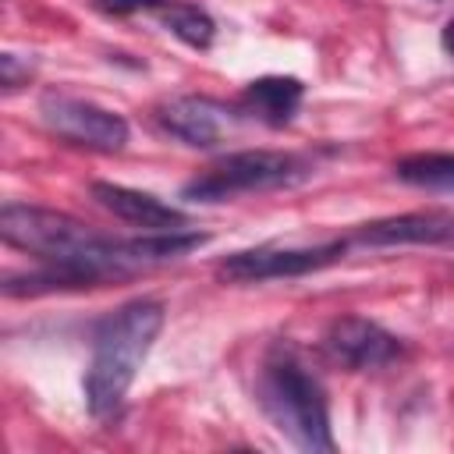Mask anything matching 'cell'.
I'll return each instance as SVG.
<instances>
[{
	"mask_svg": "<svg viewBox=\"0 0 454 454\" xmlns=\"http://www.w3.org/2000/svg\"><path fill=\"white\" fill-rule=\"evenodd\" d=\"M0 234L7 245L35 255L39 262L74 266L92 284H106L114 277L135 273L128 259V241L92 231L71 213L32 206V202H4L0 209Z\"/></svg>",
	"mask_w": 454,
	"mask_h": 454,
	"instance_id": "1",
	"label": "cell"
},
{
	"mask_svg": "<svg viewBox=\"0 0 454 454\" xmlns=\"http://www.w3.org/2000/svg\"><path fill=\"white\" fill-rule=\"evenodd\" d=\"M167 309L160 298H131L106 312L92 330V358L82 380L85 408L92 419H106L128 397L153 340L160 337Z\"/></svg>",
	"mask_w": 454,
	"mask_h": 454,
	"instance_id": "2",
	"label": "cell"
},
{
	"mask_svg": "<svg viewBox=\"0 0 454 454\" xmlns=\"http://www.w3.org/2000/svg\"><path fill=\"white\" fill-rule=\"evenodd\" d=\"M255 401L262 415L273 422V429H280L298 450L309 454L333 450L326 390L298 358L284 351L270 355L255 383Z\"/></svg>",
	"mask_w": 454,
	"mask_h": 454,
	"instance_id": "3",
	"label": "cell"
},
{
	"mask_svg": "<svg viewBox=\"0 0 454 454\" xmlns=\"http://www.w3.org/2000/svg\"><path fill=\"white\" fill-rule=\"evenodd\" d=\"M312 156L291 149H238L220 156L206 174L192 177L181 195L192 202H227L248 192L291 188L312 174Z\"/></svg>",
	"mask_w": 454,
	"mask_h": 454,
	"instance_id": "4",
	"label": "cell"
},
{
	"mask_svg": "<svg viewBox=\"0 0 454 454\" xmlns=\"http://www.w3.org/2000/svg\"><path fill=\"white\" fill-rule=\"evenodd\" d=\"M351 238H333L309 248H284V245H259L245 252H231L216 262V277L223 284H262V280H291L316 270H326L344 259Z\"/></svg>",
	"mask_w": 454,
	"mask_h": 454,
	"instance_id": "5",
	"label": "cell"
},
{
	"mask_svg": "<svg viewBox=\"0 0 454 454\" xmlns=\"http://www.w3.org/2000/svg\"><path fill=\"white\" fill-rule=\"evenodd\" d=\"M39 117L57 138H64L71 145L96 149V153H121L131 135L128 121L117 110H106V106L71 96V92H46L39 99Z\"/></svg>",
	"mask_w": 454,
	"mask_h": 454,
	"instance_id": "6",
	"label": "cell"
},
{
	"mask_svg": "<svg viewBox=\"0 0 454 454\" xmlns=\"http://www.w3.org/2000/svg\"><path fill=\"white\" fill-rule=\"evenodd\" d=\"M156 121L170 138L192 149H213L238 131L241 106H227L213 96H174L156 106Z\"/></svg>",
	"mask_w": 454,
	"mask_h": 454,
	"instance_id": "7",
	"label": "cell"
},
{
	"mask_svg": "<svg viewBox=\"0 0 454 454\" xmlns=\"http://www.w3.org/2000/svg\"><path fill=\"white\" fill-rule=\"evenodd\" d=\"M323 348L337 365H344L351 372L383 369V365H390L404 355L401 337L390 333L387 326H380L376 319H365V316L333 319L323 333Z\"/></svg>",
	"mask_w": 454,
	"mask_h": 454,
	"instance_id": "8",
	"label": "cell"
},
{
	"mask_svg": "<svg viewBox=\"0 0 454 454\" xmlns=\"http://www.w3.org/2000/svg\"><path fill=\"white\" fill-rule=\"evenodd\" d=\"M351 245L394 248V245H454V213L447 209H415L362 223L351 234Z\"/></svg>",
	"mask_w": 454,
	"mask_h": 454,
	"instance_id": "9",
	"label": "cell"
},
{
	"mask_svg": "<svg viewBox=\"0 0 454 454\" xmlns=\"http://www.w3.org/2000/svg\"><path fill=\"white\" fill-rule=\"evenodd\" d=\"M92 199L110 209L117 220L142 227V231H181L188 227V213L128 184H114V181H92Z\"/></svg>",
	"mask_w": 454,
	"mask_h": 454,
	"instance_id": "10",
	"label": "cell"
},
{
	"mask_svg": "<svg viewBox=\"0 0 454 454\" xmlns=\"http://www.w3.org/2000/svg\"><path fill=\"white\" fill-rule=\"evenodd\" d=\"M301 99H305V85L298 78H291V74H262V78L245 85L238 106H241V114H248V117H255V121H262L270 128H284L298 114Z\"/></svg>",
	"mask_w": 454,
	"mask_h": 454,
	"instance_id": "11",
	"label": "cell"
},
{
	"mask_svg": "<svg viewBox=\"0 0 454 454\" xmlns=\"http://www.w3.org/2000/svg\"><path fill=\"white\" fill-rule=\"evenodd\" d=\"M170 35H177L184 46L192 50H209L213 39H216V21L199 7V4H188V0H156L153 11H149Z\"/></svg>",
	"mask_w": 454,
	"mask_h": 454,
	"instance_id": "12",
	"label": "cell"
},
{
	"mask_svg": "<svg viewBox=\"0 0 454 454\" xmlns=\"http://www.w3.org/2000/svg\"><path fill=\"white\" fill-rule=\"evenodd\" d=\"M397 181L426 192H454V153H411L394 163Z\"/></svg>",
	"mask_w": 454,
	"mask_h": 454,
	"instance_id": "13",
	"label": "cell"
},
{
	"mask_svg": "<svg viewBox=\"0 0 454 454\" xmlns=\"http://www.w3.org/2000/svg\"><path fill=\"white\" fill-rule=\"evenodd\" d=\"M28 78H32V64L28 60H21L18 53H4L0 57V85H4V92H18L21 85H28Z\"/></svg>",
	"mask_w": 454,
	"mask_h": 454,
	"instance_id": "14",
	"label": "cell"
},
{
	"mask_svg": "<svg viewBox=\"0 0 454 454\" xmlns=\"http://www.w3.org/2000/svg\"><path fill=\"white\" fill-rule=\"evenodd\" d=\"M440 43H443V50H447V57H454V18L443 25V32H440Z\"/></svg>",
	"mask_w": 454,
	"mask_h": 454,
	"instance_id": "15",
	"label": "cell"
}]
</instances>
